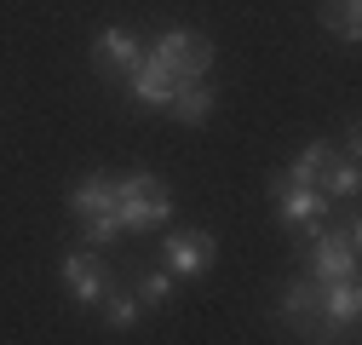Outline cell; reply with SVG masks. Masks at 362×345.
<instances>
[{
    "label": "cell",
    "instance_id": "cell-8",
    "mask_svg": "<svg viewBox=\"0 0 362 345\" xmlns=\"http://www.w3.org/2000/svg\"><path fill=\"white\" fill-rule=\"evenodd\" d=\"M139 64H144V40L132 35V29H121V23L98 29V40H93V69H98V75H110V81H127Z\"/></svg>",
    "mask_w": 362,
    "mask_h": 345
},
{
    "label": "cell",
    "instance_id": "cell-10",
    "mask_svg": "<svg viewBox=\"0 0 362 345\" xmlns=\"http://www.w3.org/2000/svg\"><path fill=\"white\" fill-rule=\"evenodd\" d=\"M213 104H218V93L207 86V75H202V81H178L173 98H167V115L185 121V127H207V121H213Z\"/></svg>",
    "mask_w": 362,
    "mask_h": 345
},
{
    "label": "cell",
    "instance_id": "cell-9",
    "mask_svg": "<svg viewBox=\"0 0 362 345\" xmlns=\"http://www.w3.org/2000/svg\"><path fill=\"white\" fill-rule=\"evenodd\" d=\"M64 288L75 305H98V299L110 293V265L98 259V247H81L64 259Z\"/></svg>",
    "mask_w": 362,
    "mask_h": 345
},
{
    "label": "cell",
    "instance_id": "cell-5",
    "mask_svg": "<svg viewBox=\"0 0 362 345\" xmlns=\"http://www.w3.org/2000/svg\"><path fill=\"white\" fill-rule=\"evenodd\" d=\"M276 317L293 322L299 339H328V305H322V282H282V299H276Z\"/></svg>",
    "mask_w": 362,
    "mask_h": 345
},
{
    "label": "cell",
    "instance_id": "cell-13",
    "mask_svg": "<svg viewBox=\"0 0 362 345\" xmlns=\"http://www.w3.org/2000/svg\"><path fill=\"white\" fill-rule=\"evenodd\" d=\"M322 305H328V322H334V328H351L356 311H362L356 276H345V282H322Z\"/></svg>",
    "mask_w": 362,
    "mask_h": 345
},
{
    "label": "cell",
    "instance_id": "cell-7",
    "mask_svg": "<svg viewBox=\"0 0 362 345\" xmlns=\"http://www.w3.org/2000/svg\"><path fill=\"white\" fill-rule=\"evenodd\" d=\"M310 271L316 282H345L356 276V225H339V230H316L310 236Z\"/></svg>",
    "mask_w": 362,
    "mask_h": 345
},
{
    "label": "cell",
    "instance_id": "cell-4",
    "mask_svg": "<svg viewBox=\"0 0 362 345\" xmlns=\"http://www.w3.org/2000/svg\"><path fill=\"white\" fill-rule=\"evenodd\" d=\"M270 196H276V219L288 225V230H299V236H316L328 225V196L316 190V185H293V179H270Z\"/></svg>",
    "mask_w": 362,
    "mask_h": 345
},
{
    "label": "cell",
    "instance_id": "cell-16",
    "mask_svg": "<svg viewBox=\"0 0 362 345\" xmlns=\"http://www.w3.org/2000/svg\"><path fill=\"white\" fill-rule=\"evenodd\" d=\"M173 282H178V276H173L167 265H161V271H144V276H139V305H167V299H173Z\"/></svg>",
    "mask_w": 362,
    "mask_h": 345
},
{
    "label": "cell",
    "instance_id": "cell-15",
    "mask_svg": "<svg viewBox=\"0 0 362 345\" xmlns=\"http://www.w3.org/2000/svg\"><path fill=\"white\" fill-rule=\"evenodd\" d=\"M98 305H104V322H110V328H132V322H139V311H144L139 293H115V288L98 299Z\"/></svg>",
    "mask_w": 362,
    "mask_h": 345
},
{
    "label": "cell",
    "instance_id": "cell-12",
    "mask_svg": "<svg viewBox=\"0 0 362 345\" xmlns=\"http://www.w3.org/2000/svg\"><path fill=\"white\" fill-rule=\"evenodd\" d=\"M328 167H334V144H328V139H310V144L299 150V161L282 172V179H293V185H316V190H322Z\"/></svg>",
    "mask_w": 362,
    "mask_h": 345
},
{
    "label": "cell",
    "instance_id": "cell-11",
    "mask_svg": "<svg viewBox=\"0 0 362 345\" xmlns=\"http://www.w3.org/2000/svg\"><path fill=\"white\" fill-rule=\"evenodd\" d=\"M173 86H178V81H173V75H161V69H156L150 58H144L139 69L127 75V93H132V104H139V110H167Z\"/></svg>",
    "mask_w": 362,
    "mask_h": 345
},
{
    "label": "cell",
    "instance_id": "cell-14",
    "mask_svg": "<svg viewBox=\"0 0 362 345\" xmlns=\"http://www.w3.org/2000/svg\"><path fill=\"white\" fill-rule=\"evenodd\" d=\"M322 29L339 40H362V0H322Z\"/></svg>",
    "mask_w": 362,
    "mask_h": 345
},
{
    "label": "cell",
    "instance_id": "cell-3",
    "mask_svg": "<svg viewBox=\"0 0 362 345\" xmlns=\"http://www.w3.org/2000/svg\"><path fill=\"white\" fill-rule=\"evenodd\" d=\"M161 75H173V81H202L207 69H213V40L202 35V29H161L156 40H150V52H144Z\"/></svg>",
    "mask_w": 362,
    "mask_h": 345
},
{
    "label": "cell",
    "instance_id": "cell-6",
    "mask_svg": "<svg viewBox=\"0 0 362 345\" xmlns=\"http://www.w3.org/2000/svg\"><path fill=\"white\" fill-rule=\"evenodd\" d=\"M213 259H218V236L202 230V225L173 230V236L161 242V265H167L173 276H207V271H213Z\"/></svg>",
    "mask_w": 362,
    "mask_h": 345
},
{
    "label": "cell",
    "instance_id": "cell-1",
    "mask_svg": "<svg viewBox=\"0 0 362 345\" xmlns=\"http://www.w3.org/2000/svg\"><path fill=\"white\" fill-rule=\"evenodd\" d=\"M173 219V190L167 179H156V172H127V179H115V225L144 236V230H161Z\"/></svg>",
    "mask_w": 362,
    "mask_h": 345
},
{
    "label": "cell",
    "instance_id": "cell-2",
    "mask_svg": "<svg viewBox=\"0 0 362 345\" xmlns=\"http://www.w3.org/2000/svg\"><path fill=\"white\" fill-rule=\"evenodd\" d=\"M69 213L81 219V242H93V247L115 242L121 236V225H115V179H110V172H86V179H75Z\"/></svg>",
    "mask_w": 362,
    "mask_h": 345
}]
</instances>
